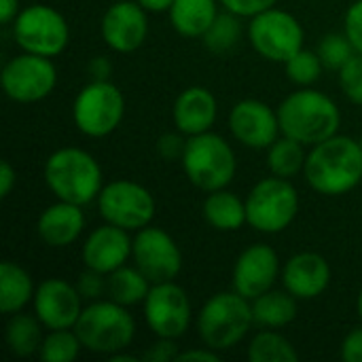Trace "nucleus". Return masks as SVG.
Returning <instances> with one entry per match:
<instances>
[{"instance_id": "1", "label": "nucleus", "mask_w": 362, "mask_h": 362, "mask_svg": "<svg viewBox=\"0 0 362 362\" xmlns=\"http://www.w3.org/2000/svg\"><path fill=\"white\" fill-rule=\"evenodd\" d=\"M308 185L327 197L350 193L362 180V148L350 136H331L312 146L305 159Z\"/></svg>"}, {"instance_id": "2", "label": "nucleus", "mask_w": 362, "mask_h": 362, "mask_svg": "<svg viewBox=\"0 0 362 362\" xmlns=\"http://www.w3.org/2000/svg\"><path fill=\"white\" fill-rule=\"evenodd\" d=\"M280 129L305 146H316L337 134L341 112L337 104L316 89H299L278 106Z\"/></svg>"}, {"instance_id": "3", "label": "nucleus", "mask_w": 362, "mask_h": 362, "mask_svg": "<svg viewBox=\"0 0 362 362\" xmlns=\"http://www.w3.org/2000/svg\"><path fill=\"white\" fill-rule=\"evenodd\" d=\"M42 176L57 199L76 206L91 204L104 189L100 163L87 151L74 146L59 148L49 155Z\"/></svg>"}, {"instance_id": "4", "label": "nucleus", "mask_w": 362, "mask_h": 362, "mask_svg": "<svg viewBox=\"0 0 362 362\" xmlns=\"http://www.w3.org/2000/svg\"><path fill=\"white\" fill-rule=\"evenodd\" d=\"M255 322L252 301L240 293H218L206 301L197 316V333L202 341L216 350H231L250 331Z\"/></svg>"}, {"instance_id": "5", "label": "nucleus", "mask_w": 362, "mask_h": 362, "mask_svg": "<svg viewBox=\"0 0 362 362\" xmlns=\"http://www.w3.org/2000/svg\"><path fill=\"white\" fill-rule=\"evenodd\" d=\"M74 331L85 350L112 356L134 341L136 322L125 305L108 299L83 308Z\"/></svg>"}, {"instance_id": "6", "label": "nucleus", "mask_w": 362, "mask_h": 362, "mask_svg": "<svg viewBox=\"0 0 362 362\" xmlns=\"http://www.w3.org/2000/svg\"><path fill=\"white\" fill-rule=\"evenodd\" d=\"M180 163L191 185L206 193L225 189L233 180L238 170L231 144L223 136L212 132L189 136Z\"/></svg>"}, {"instance_id": "7", "label": "nucleus", "mask_w": 362, "mask_h": 362, "mask_svg": "<svg viewBox=\"0 0 362 362\" xmlns=\"http://www.w3.org/2000/svg\"><path fill=\"white\" fill-rule=\"evenodd\" d=\"M299 212V193L288 178L272 176L252 187L246 197L248 225L261 233L284 231Z\"/></svg>"}, {"instance_id": "8", "label": "nucleus", "mask_w": 362, "mask_h": 362, "mask_svg": "<svg viewBox=\"0 0 362 362\" xmlns=\"http://www.w3.org/2000/svg\"><path fill=\"white\" fill-rule=\"evenodd\" d=\"M125 115V98L110 81H93L85 85L72 106L74 125L89 138H104L112 134Z\"/></svg>"}, {"instance_id": "9", "label": "nucleus", "mask_w": 362, "mask_h": 362, "mask_svg": "<svg viewBox=\"0 0 362 362\" xmlns=\"http://www.w3.org/2000/svg\"><path fill=\"white\" fill-rule=\"evenodd\" d=\"M13 36L23 51L55 57L68 47L70 28L66 17L53 6L32 4L21 8L15 17Z\"/></svg>"}, {"instance_id": "10", "label": "nucleus", "mask_w": 362, "mask_h": 362, "mask_svg": "<svg viewBox=\"0 0 362 362\" xmlns=\"http://www.w3.org/2000/svg\"><path fill=\"white\" fill-rule=\"evenodd\" d=\"M303 28L299 19L280 8H267L248 23V40L255 51L269 62H288L303 49Z\"/></svg>"}, {"instance_id": "11", "label": "nucleus", "mask_w": 362, "mask_h": 362, "mask_svg": "<svg viewBox=\"0 0 362 362\" xmlns=\"http://www.w3.org/2000/svg\"><path fill=\"white\" fill-rule=\"evenodd\" d=\"M98 210L106 223L127 231H140L155 218V197L134 180H115L100 191Z\"/></svg>"}, {"instance_id": "12", "label": "nucleus", "mask_w": 362, "mask_h": 362, "mask_svg": "<svg viewBox=\"0 0 362 362\" xmlns=\"http://www.w3.org/2000/svg\"><path fill=\"white\" fill-rule=\"evenodd\" d=\"M57 83V70L53 62L45 55L28 53L6 62L2 70V89L4 93L19 104L45 100Z\"/></svg>"}, {"instance_id": "13", "label": "nucleus", "mask_w": 362, "mask_h": 362, "mask_svg": "<svg viewBox=\"0 0 362 362\" xmlns=\"http://www.w3.org/2000/svg\"><path fill=\"white\" fill-rule=\"evenodd\" d=\"M144 320L157 337H182L191 322V303L185 288L174 280L153 284L144 299Z\"/></svg>"}, {"instance_id": "14", "label": "nucleus", "mask_w": 362, "mask_h": 362, "mask_svg": "<svg viewBox=\"0 0 362 362\" xmlns=\"http://www.w3.org/2000/svg\"><path fill=\"white\" fill-rule=\"evenodd\" d=\"M132 257L151 284L172 282L182 269V252L178 244L159 227H144L136 233Z\"/></svg>"}, {"instance_id": "15", "label": "nucleus", "mask_w": 362, "mask_h": 362, "mask_svg": "<svg viewBox=\"0 0 362 362\" xmlns=\"http://www.w3.org/2000/svg\"><path fill=\"white\" fill-rule=\"evenodd\" d=\"M229 129L233 138L248 148H269L280 129L278 110H272L261 100H242L229 112Z\"/></svg>"}, {"instance_id": "16", "label": "nucleus", "mask_w": 362, "mask_h": 362, "mask_svg": "<svg viewBox=\"0 0 362 362\" xmlns=\"http://www.w3.org/2000/svg\"><path fill=\"white\" fill-rule=\"evenodd\" d=\"M146 8L140 2L121 0L106 8L102 17V38L117 53H132L142 47L148 34Z\"/></svg>"}, {"instance_id": "17", "label": "nucleus", "mask_w": 362, "mask_h": 362, "mask_svg": "<svg viewBox=\"0 0 362 362\" xmlns=\"http://www.w3.org/2000/svg\"><path fill=\"white\" fill-rule=\"evenodd\" d=\"M34 312L49 331L74 329L83 312V297L76 286L68 284L66 280L49 278L40 282L34 293Z\"/></svg>"}, {"instance_id": "18", "label": "nucleus", "mask_w": 362, "mask_h": 362, "mask_svg": "<svg viewBox=\"0 0 362 362\" xmlns=\"http://www.w3.org/2000/svg\"><path fill=\"white\" fill-rule=\"evenodd\" d=\"M280 272L278 252L267 244L248 246L233 265V291L246 299H257L272 291Z\"/></svg>"}, {"instance_id": "19", "label": "nucleus", "mask_w": 362, "mask_h": 362, "mask_svg": "<svg viewBox=\"0 0 362 362\" xmlns=\"http://www.w3.org/2000/svg\"><path fill=\"white\" fill-rule=\"evenodd\" d=\"M134 240L127 235V229L106 223L89 233L83 244V263L89 269H95L104 276L123 267L132 257Z\"/></svg>"}, {"instance_id": "20", "label": "nucleus", "mask_w": 362, "mask_h": 362, "mask_svg": "<svg viewBox=\"0 0 362 362\" xmlns=\"http://www.w3.org/2000/svg\"><path fill=\"white\" fill-rule=\"evenodd\" d=\"M284 288L297 299L320 297L331 282V267L318 252H299L282 269Z\"/></svg>"}, {"instance_id": "21", "label": "nucleus", "mask_w": 362, "mask_h": 362, "mask_svg": "<svg viewBox=\"0 0 362 362\" xmlns=\"http://www.w3.org/2000/svg\"><path fill=\"white\" fill-rule=\"evenodd\" d=\"M216 98L206 87H187L174 102V125L185 136H197L210 132L216 121Z\"/></svg>"}, {"instance_id": "22", "label": "nucleus", "mask_w": 362, "mask_h": 362, "mask_svg": "<svg viewBox=\"0 0 362 362\" xmlns=\"http://www.w3.org/2000/svg\"><path fill=\"white\" fill-rule=\"evenodd\" d=\"M36 229H38L40 240L47 246L66 248V246L74 244L85 229L83 206L57 199V204L42 210Z\"/></svg>"}, {"instance_id": "23", "label": "nucleus", "mask_w": 362, "mask_h": 362, "mask_svg": "<svg viewBox=\"0 0 362 362\" xmlns=\"http://www.w3.org/2000/svg\"><path fill=\"white\" fill-rule=\"evenodd\" d=\"M218 15L216 0H174L170 21L180 36L202 38Z\"/></svg>"}, {"instance_id": "24", "label": "nucleus", "mask_w": 362, "mask_h": 362, "mask_svg": "<svg viewBox=\"0 0 362 362\" xmlns=\"http://www.w3.org/2000/svg\"><path fill=\"white\" fill-rule=\"evenodd\" d=\"M204 218L216 231H238L248 223L246 202L225 189L212 191L204 202Z\"/></svg>"}, {"instance_id": "25", "label": "nucleus", "mask_w": 362, "mask_h": 362, "mask_svg": "<svg viewBox=\"0 0 362 362\" xmlns=\"http://www.w3.org/2000/svg\"><path fill=\"white\" fill-rule=\"evenodd\" d=\"M34 284L30 274L13 261L0 265V310L8 316L21 312L34 299Z\"/></svg>"}, {"instance_id": "26", "label": "nucleus", "mask_w": 362, "mask_h": 362, "mask_svg": "<svg viewBox=\"0 0 362 362\" xmlns=\"http://www.w3.org/2000/svg\"><path fill=\"white\" fill-rule=\"evenodd\" d=\"M252 316L259 327L280 329L297 318V297L288 291H267L252 299Z\"/></svg>"}, {"instance_id": "27", "label": "nucleus", "mask_w": 362, "mask_h": 362, "mask_svg": "<svg viewBox=\"0 0 362 362\" xmlns=\"http://www.w3.org/2000/svg\"><path fill=\"white\" fill-rule=\"evenodd\" d=\"M151 280L138 269V267H119L106 278V293L112 301L129 308L136 303H144L148 291H151Z\"/></svg>"}, {"instance_id": "28", "label": "nucleus", "mask_w": 362, "mask_h": 362, "mask_svg": "<svg viewBox=\"0 0 362 362\" xmlns=\"http://www.w3.org/2000/svg\"><path fill=\"white\" fill-rule=\"evenodd\" d=\"M305 144L291 138V136H284V138H278L269 148H267V168L272 170L274 176H280V178H293L297 176L299 172H303L305 168Z\"/></svg>"}, {"instance_id": "29", "label": "nucleus", "mask_w": 362, "mask_h": 362, "mask_svg": "<svg viewBox=\"0 0 362 362\" xmlns=\"http://www.w3.org/2000/svg\"><path fill=\"white\" fill-rule=\"evenodd\" d=\"M40 320L28 314H13V318L6 325V346L15 356H32L42 346L40 335Z\"/></svg>"}, {"instance_id": "30", "label": "nucleus", "mask_w": 362, "mask_h": 362, "mask_svg": "<svg viewBox=\"0 0 362 362\" xmlns=\"http://www.w3.org/2000/svg\"><path fill=\"white\" fill-rule=\"evenodd\" d=\"M248 361L250 362H297L299 352L295 346L282 337L280 333L261 331L248 344Z\"/></svg>"}, {"instance_id": "31", "label": "nucleus", "mask_w": 362, "mask_h": 362, "mask_svg": "<svg viewBox=\"0 0 362 362\" xmlns=\"http://www.w3.org/2000/svg\"><path fill=\"white\" fill-rule=\"evenodd\" d=\"M242 34V25H240V15L227 11V13H218L216 19L212 21V25L206 30L204 45L214 51V53H227L231 51Z\"/></svg>"}, {"instance_id": "32", "label": "nucleus", "mask_w": 362, "mask_h": 362, "mask_svg": "<svg viewBox=\"0 0 362 362\" xmlns=\"http://www.w3.org/2000/svg\"><path fill=\"white\" fill-rule=\"evenodd\" d=\"M81 348L83 344L74 329H55L42 339L38 354L45 362H72L76 361Z\"/></svg>"}, {"instance_id": "33", "label": "nucleus", "mask_w": 362, "mask_h": 362, "mask_svg": "<svg viewBox=\"0 0 362 362\" xmlns=\"http://www.w3.org/2000/svg\"><path fill=\"white\" fill-rule=\"evenodd\" d=\"M286 68V76L301 85V87H310L312 83H316L320 78L322 72V59L316 51H308V49H299L288 62H284Z\"/></svg>"}, {"instance_id": "34", "label": "nucleus", "mask_w": 362, "mask_h": 362, "mask_svg": "<svg viewBox=\"0 0 362 362\" xmlns=\"http://www.w3.org/2000/svg\"><path fill=\"white\" fill-rule=\"evenodd\" d=\"M316 53L320 55L325 68L337 70V72H339V70L352 59V55L356 53V49L352 47V42H350V38L346 36V32H344V34L333 32V34H327V36L320 40Z\"/></svg>"}, {"instance_id": "35", "label": "nucleus", "mask_w": 362, "mask_h": 362, "mask_svg": "<svg viewBox=\"0 0 362 362\" xmlns=\"http://www.w3.org/2000/svg\"><path fill=\"white\" fill-rule=\"evenodd\" d=\"M339 85L352 104L362 106V53H354L352 59L339 70Z\"/></svg>"}, {"instance_id": "36", "label": "nucleus", "mask_w": 362, "mask_h": 362, "mask_svg": "<svg viewBox=\"0 0 362 362\" xmlns=\"http://www.w3.org/2000/svg\"><path fill=\"white\" fill-rule=\"evenodd\" d=\"M180 356L178 344L176 339H168V337H157L155 344L148 346V350L142 354V361L146 362H176Z\"/></svg>"}, {"instance_id": "37", "label": "nucleus", "mask_w": 362, "mask_h": 362, "mask_svg": "<svg viewBox=\"0 0 362 362\" xmlns=\"http://www.w3.org/2000/svg\"><path fill=\"white\" fill-rule=\"evenodd\" d=\"M187 142H189V136H185L182 132H176V134H163L157 142V153L168 159V161H176V159H182L185 155V148H187Z\"/></svg>"}, {"instance_id": "38", "label": "nucleus", "mask_w": 362, "mask_h": 362, "mask_svg": "<svg viewBox=\"0 0 362 362\" xmlns=\"http://www.w3.org/2000/svg\"><path fill=\"white\" fill-rule=\"evenodd\" d=\"M76 291L81 293L83 299H98V297L106 291V278H104V274H100V272L87 267V269L78 276Z\"/></svg>"}, {"instance_id": "39", "label": "nucleus", "mask_w": 362, "mask_h": 362, "mask_svg": "<svg viewBox=\"0 0 362 362\" xmlns=\"http://www.w3.org/2000/svg\"><path fill=\"white\" fill-rule=\"evenodd\" d=\"M344 32L350 38V42L356 49V53H362V0H356L354 4H350V8L346 13V28H344Z\"/></svg>"}, {"instance_id": "40", "label": "nucleus", "mask_w": 362, "mask_h": 362, "mask_svg": "<svg viewBox=\"0 0 362 362\" xmlns=\"http://www.w3.org/2000/svg\"><path fill=\"white\" fill-rule=\"evenodd\" d=\"M227 11L240 15V17H255L272 6H276L278 0H218Z\"/></svg>"}, {"instance_id": "41", "label": "nucleus", "mask_w": 362, "mask_h": 362, "mask_svg": "<svg viewBox=\"0 0 362 362\" xmlns=\"http://www.w3.org/2000/svg\"><path fill=\"white\" fill-rule=\"evenodd\" d=\"M341 358L346 362H362V327L352 329L341 344Z\"/></svg>"}, {"instance_id": "42", "label": "nucleus", "mask_w": 362, "mask_h": 362, "mask_svg": "<svg viewBox=\"0 0 362 362\" xmlns=\"http://www.w3.org/2000/svg\"><path fill=\"white\" fill-rule=\"evenodd\" d=\"M15 182H17V172L13 170V165L8 161H2V165H0V195L8 197Z\"/></svg>"}, {"instance_id": "43", "label": "nucleus", "mask_w": 362, "mask_h": 362, "mask_svg": "<svg viewBox=\"0 0 362 362\" xmlns=\"http://www.w3.org/2000/svg\"><path fill=\"white\" fill-rule=\"evenodd\" d=\"M187 361H208L216 362L218 361V352L212 350V348H202V350H187V352H180L178 361L176 362H187Z\"/></svg>"}, {"instance_id": "44", "label": "nucleus", "mask_w": 362, "mask_h": 362, "mask_svg": "<svg viewBox=\"0 0 362 362\" xmlns=\"http://www.w3.org/2000/svg\"><path fill=\"white\" fill-rule=\"evenodd\" d=\"M89 72L93 76V81H108L110 72H112V66L106 57H93L89 62Z\"/></svg>"}, {"instance_id": "45", "label": "nucleus", "mask_w": 362, "mask_h": 362, "mask_svg": "<svg viewBox=\"0 0 362 362\" xmlns=\"http://www.w3.org/2000/svg\"><path fill=\"white\" fill-rule=\"evenodd\" d=\"M19 15V0H0V21L13 23Z\"/></svg>"}, {"instance_id": "46", "label": "nucleus", "mask_w": 362, "mask_h": 362, "mask_svg": "<svg viewBox=\"0 0 362 362\" xmlns=\"http://www.w3.org/2000/svg\"><path fill=\"white\" fill-rule=\"evenodd\" d=\"M148 13H163V11H170L174 0H138Z\"/></svg>"}, {"instance_id": "47", "label": "nucleus", "mask_w": 362, "mask_h": 362, "mask_svg": "<svg viewBox=\"0 0 362 362\" xmlns=\"http://www.w3.org/2000/svg\"><path fill=\"white\" fill-rule=\"evenodd\" d=\"M110 362H136V356H129V354H121V352H117V354H112V356H110Z\"/></svg>"}, {"instance_id": "48", "label": "nucleus", "mask_w": 362, "mask_h": 362, "mask_svg": "<svg viewBox=\"0 0 362 362\" xmlns=\"http://www.w3.org/2000/svg\"><path fill=\"white\" fill-rule=\"evenodd\" d=\"M356 308H358V314H361V320H362V291H361V295H358V301H356Z\"/></svg>"}, {"instance_id": "49", "label": "nucleus", "mask_w": 362, "mask_h": 362, "mask_svg": "<svg viewBox=\"0 0 362 362\" xmlns=\"http://www.w3.org/2000/svg\"><path fill=\"white\" fill-rule=\"evenodd\" d=\"M358 142H361V148H362V138H361V140H358Z\"/></svg>"}]
</instances>
